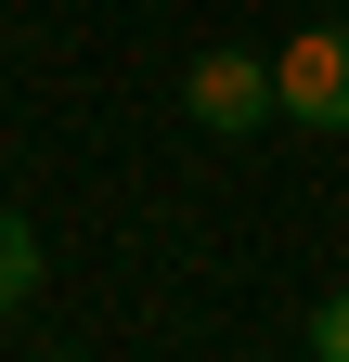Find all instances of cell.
Wrapping results in <instances>:
<instances>
[{"mask_svg": "<svg viewBox=\"0 0 349 362\" xmlns=\"http://www.w3.org/2000/svg\"><path fill=\"white\" fill-rule=\"evenodd\" d=\"M272 104L297 129H349V26H297L272 52Z\"/></svg>", "mask_w": 349, "mask_h": 362, "instance_id": "cell-1", "label": "cell"}, {"mask_svg": "<svg viewBox=\"0 0 349 362\" xmlns=\"http://www.w3.org/2000/svg\"><path fill=\"white\" fill-rule=\"evenodd\" d=\"M182 104L220 129V143H233V129H272V117H285V104H272V65H259V52H233V39H220V52H194Z\"/></svg>", "mask_w": 349, "mask_h": 362, "instance_id": "cell-2", "label": "cell"}, {"mask_svg": "<svg viewBox=\"0 0 349 362\" xmlns=\"http://www.w3.org/2000/svg\"><path fill=\"white\" fill-rule=\"evenodd\" d=\"M26 298H39V233L0 207V310H26Z\"/></svg>", "mask_w": 349, "mask_h": 362, "instance_id": "cell-3", "label": "cell"}, {"mask_svg": "<svg viewBox=\"0 0 349 362\" xmlns=\"http://www.w3.org/2000/svg\"><path fill=\"white\" fill-rule=\"evenodd\" d=\"M311 362H349V285H336V298L311 310Z\"/></svg>", "mask_w": 349, "mask_h": 362, "instance_id": "cell-4", "label": "cell"}, {"mask_svg": "<svg viewBox=\"0 0 349 362\" xmlns=\"http://www.w3.org/2000/svg\"><path fill=\"white\" fill-rule=\"evenodd\" d=\"M52 362H78V349H52Z\"/></svg>", "mask_w": 349, "mask_h": 362, "instance_id": "cell-5", "label": "cell"}]
</instances>
